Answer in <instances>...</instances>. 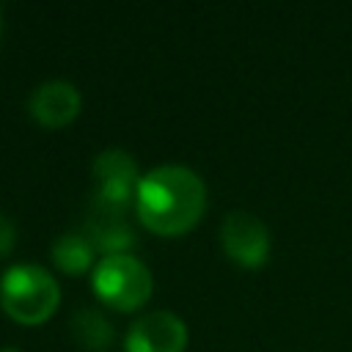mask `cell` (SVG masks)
Here are the masks:
<instances>
[{
  "label": "cell",
  "instance_id": "1",
  "mask_svg": "<svg viewBox=\"0 0 352 352\" xmlns=\"http://www.w3.org/2000/svg\"><path fill=\"white\" fill-rule=\"evenodd\" d=\"M206 212V184L184 165H157L140 176L135 214L157 236H182Z\"/></svg>",
  "mask_w": 352,
  "mask_h": 352
},
{
  "label": "cell",
  "instance_id": "2",
  "mask_svg": "<svg viewBox=\"0 0 352 352\" xmlns=\"http://www.w3.org/2000/svg\"><path fill=\"white\" fill-rule=\"evenodd\" d=\"M60 305V286L41 264H14L0 278V308L16 324H44Z\"/></svg>",
  "mask_w": 352,
  "mask_h": 352
},
{
  "label": "cell",
  "instance_id": "3",
  "mask_svg": "<svg viewBox=\"0 0 352 352\" xmlns=\"http://www.w3.org/2000/svg\"><path fill=\"white\" fill-rule=\"evenodd\" d=\"M91 289L96 300L113 311H138L148 302L154 280L148 267L132 253L102 256L91 272Z\"/></svg>",
  "mask_w": 352,
  "mask_h": 352
},
{
  "label": "cell",
  "instance_id": "4",
  "mask_svg": "<svg viewBox=\"0 0 352 352\" xmlns=\"http://www.w3.org/2000/svg\"><path fill=\"white\" fill-rule=\"evenodd\" d=\"M91 176H94L96 206L110 209V212H126L129 206H135L140 173H138L132 154L121 148H104L102 154H96L91 165Z\"/></svg>",
  "mask_w": 352,
  "mask_h": 352
},
{
  "label": "cell",
  "instance_id": "5",
  "mask_svg": "<svg viewBox=\"0 0 352 352\" xmlns=\"http://www.w3.org/2000/svg\"><path fill=\"white\" fill-rule=\"evenodd\" d=\"M223 253L242 270H258L267 264L272 242L267 226L250 212H231L220 226Z\"/></svg>",
  "mask_w": 352,
  "mask_h": 352
},
{
  "label": "cell",
  "instance_id": "6",
  "mask_svg": "<svg viewBox=\"0 0 352 352\" xmlns=\"http://www.w3.org/2000/svg\"><path fill=\"white\" fill-rule=\"evenodd\" d=\"M187 341H190L187 324L173 311H148L129 324L124 336V349L126 352H184Z\"/></svg>",
  "mask_w": 352,
  "mask_h": 352
},
{
  "label": "cell",
  "instance_id": "7",
  "mask_svg": "<svg viewBox=\"0 0 352 352\" xmlns=\"http://www.w3.org/2000/svg\"><path fill=\"white\" fill-rule=\"evenodd\" d=\"M80 107H82V96L77 85L69 80H44L30 94V102H28L30 116L47 129L69 126L80 116Z\"/></svg>",
  "mask_w": 352,
  "mask_h": 352
},
{
  "label": "cell",
  "instance_id": "8",
  "mask_svg": "<svg viewBox=\"0 0 352 352\" xmlns=\"http://www.w3.org/2000/svg\"><path fill=\"white\" fill-rule=\"evenodd\" d=\"M82 234L104 256L129 253V248L135 245V234H132L129 223L124 220V212H110V209H102L96 204H94V212L88 214V223H85Z\"/></svg>",
  "mask_w": 352,
  "mask_h": 352
},
{
  "label": "cell",
  "instance_id": "9",
  "mask_svg": "<svg viewBox=\"0 0 352 352\" xmlns=\"http://www.w3.org/2000/svg\"><path fill=\"white\" fill-rule=\"evenodd\" d=\"M50 256H52V264L66 275L94 272V267H96V248L91 245V239L82 231H72V234L58 236Z\"/></svg>",
  "mask_w": 352,
  "mask_h": 352
},
{
  "label": "cell",
  "instance_id": "10",
  "mask_svg": "<svg viewBox=\"0 0 352 352\" xmlns=\"http://www.w3.org/2000/svg\"><path fill=\"white\" fill-rule=\"evenodd\" d=\"M74 338L82 349L88 352H107L113 344V324L96 311V308H82L72 319Z\"/></svg>",
  "mask_w": 352,
  "mask_h": 352
},
{
  "label": "cell",
  "instance_id": "11",
  "mask_svg": "<svg viewBox=\"0 0 352 352\" xmlns=\"http://www.w3.org/2000/svg\"><path fill=\"white\" fill-rule=\"evenodd\" d=\"M16 245V226L8 214L0 212V258H6Z\"/></svg>",
  "mask_w": 352,
  "mask_h": 352
},
{
  "label": "cell",
  "instance_id": "12",
  "mask_svg": "<svg viewBox=\"0 0 352 352\" xmlns=\"http://www.w3.org/2000/svg\"><path fill=\"white\" fill-rule=\"evenodd\" d=\"M0 352H19L16 346H0Z\"/></svg>",
  "mask_w": 352,
  "mask_h": 352
},
{
  "label": "cell",
  "instance_id": "13",
  "mask_svg": "<svg viewBox=\"0 0 352 352\" xmlns=\"http://www.w3.org/2000/svg\"><path fill=\"white\" fill-rule=\"evenodd\" d=\"M0 33H3V14H0Z\"/></svg>",
  "mask_w": 352,
  "mask_h": 352
}]
</instances>
